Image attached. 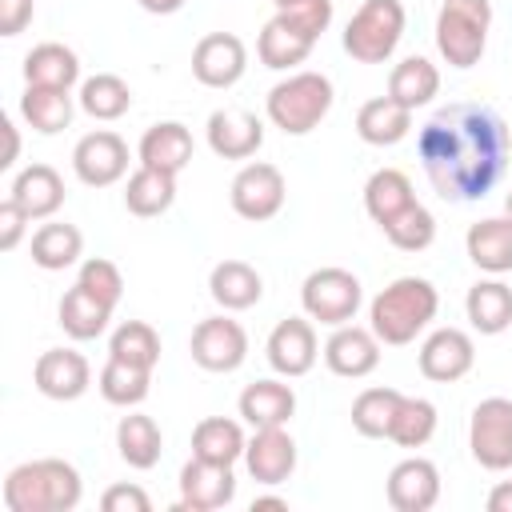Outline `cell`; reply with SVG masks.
Returning a JSON list of instances; mask_svg holds the SVG:
<instances>
[{
    "mask_svg": "<svg viewBox=\"0 0 512 512\" xmlns=\"http://www.w3.org/2000/svg\"><path fill=\"white\" fill-rule=\"evenodd\" d=\"M404 36V4L400 0H364L348 28H344V52L360 64H384Z\"/></svg>",
    "mask_w": 512,
    "mask_h": 512,
    "instance_id": "8992f818",
    "label": "cell"
},
{
    "mask_svg": "<svg viewBox=\"0 0 512 512\" xmlns=\"http://www.w3.org/2000/svg\"><path fill=\"white\" fill-rule=\"evenodd\" d=\"M244 468L256 484H284L296 472V440L284 432V424L276 428H256L248 448H244Z\"/></svg>",
    "mask_w": 512,
    "mask_h": 512,
    "instance_id": "2e32d148",
    "label": "cell"
},
{
    "mask_svg": "<svg viewBox=\"0 0 512 512\" xmlns=\"http://www.w3.org/2000/svg\"><path fill=\"white\" fill-rule=\"evenodd\" d=\"M464 312L480 336H500L512 328V288L504 280H480L464 296Z\"/></svg>",
    "mask_w": 512,
    "mask_h": 512,
    "instance_id": "83f0119b",
    "label": "cell"
},
{
    "mask_svg": "<svg viewBox=\"0 0 512 512\" xmlns=\"http://www.w3.org/2000/svg\"><path fill=\"white\" fill-rule=\"evenodd\" d=\"M80 108L92 120H120L132 108V88L112 72H96L80 84Z\"/></svg>",
    "mask_w": 512,
    "mask_h": 512,
    "instance_id": "ab89813d",
    "label": "cell"
},
{
    "mask_svg": "<svg viewBox=\"0 0 512 512\" xmlns=\"http://www.w3.org/2000/svg\"><path fill=\"white\" fill-rule=\"evenodd\" d=\"M56 316H60V328H64L72 340H96V336L108 328V320H112V304H104V300H96L88 288L72 284V288L60 296Z\"/></svg>",
    "mask_w": 512,
    "mask_h": 512,
    "instance_id": "1f68e13d",
    "label": "cell"
},
{
    "mask_svg": "<svg viewBox=\"0 0 512 512\" xmlns=\"http://www.w3.org/2000/svg\"><path fill=\"white\" fill-rule=\"evenodd\" d=\"M272 508H276V512H284V508H288V500H284V496H256V500H252V512H272Z\"/></svg>",
    "mask_w": 512,
    "mask_h": 512,
    "instance_id": "f5cc1de1",
    "label": "cell"
},
{
    "mask_svg": "<svg viewBox=\"0 0 512 512\" xmlns=\"http://www.w3.org/2000/svg\"><path fill=\"white\" fill-rule=\"evenodd\" d=\"M432 432H436V404L424 396H404L388 440H396L400 448H424L432 440Z\"/></svg>",
    "mask_w": 512,
    "mask_h": 512,
    "instance_id": "b9f144b4",
    "label": "cell"
},
{
    "mask_svg": "<svg viewBox=\"0 0 512 512\" xmlns=\"http://www.w3.org/2000/svg\"><path fill=\"white\" fill-rule=\"evenodd\" d=\"M436 92H440V72H436V64L424 60V56L400 60V64L392 68V76H388V96L400 100V104H408L412 112H416L420 104H428Z\"/></svg>",
    "mask_w": 512,
    "mask_h": 512,
    "instance_id": "8d00e7d4",
    "label": "cell"
},
{
    "mask_svg": "<svg viewBox=\"0 0 512 512\" xmlns=\"http://www.w3.org/2000/svg\"><path fill=\"white\" fill-rule=\"evenodd\" d=\"M488 28H492L488 0H444L436 16V48L452 68H472L488 48Z\"/></svg>",
    "mask_w": 512,
    "mask_h": 512,
    "instance_id": "5b68a950",
    "label": "cell"
},
{
    "mask_svg": "<svg viewBox=\"0 0 512 512\" xmlns=\"http://www.w3.org/2000/svg\"><path fill=\"white\" fill-rule=\"evenodd\" d=\"M72 172L88 188H108L128 172V144L108 128L88 132L72 148Z\"/></svg>",
    "mask_w": 512,
    "mask_h": 512,
    "instance_id": "8fae6325",
    "label": "cell"
},
{
    "mask_svg": "<svg viewBox=\"0 0 512 512\" xmlns=\"http://www.w3.org/2000/svg\"><path fill=\"white\" fill-rule=\"evenodd\" d=\"M100 508H104V512H148L152 500H148V492L136 488V484H112V488L100 496Z\"/></svg>",
    "mask_w": 512,
    "mask_h": 512,
    "instance_id": "7dc6e473",
    "label": "cell"
},
{
    "mask_svg": "<svg viewBox=\"0 0 512 512\" xmlns=\"http://www.w3.org/2000/svg\"><path fill=\"white\" fill-rule=\"evenodd\" d=\"M76 284L80 288H88L96 300H104V304H120V296H124V276H120V268L112 264V260H104V256H92V260H84L80 264V276H76Z\"/></svg>",
    "mask_w": 512,
    "mask_h": 512,
    "instance_id": "ee69618b",
    "label": "cell"
},
{
    "mask_svg": "<svg viewBox=\"0 0 512 512\" xmlns=\"http://www.w3.org/2000/svg\"><path fill=\"white\" fill-rule=\"evenodd\" d=\"M332 108V80L324 72H292L288 80L272 84L264 112L284 136H308Z\"/></svg>",
    "mask_w": 512,
    "mask_h": 512,
    "instance_id": "277c9868",
    "label": "cell"
},
{
    "mask_svg": "<svg viewBox=\"0 0 512 512\" xmlns=\"http://www.w3.org/2000/svg\"><path fill=\"white\" fill-rule=\"evenodd\" d=\"M280 16H284L296 32H304V36L320 40V36H324V28L332 24V0H296L292 8H280Z\"/></svg>",
    "mask_w": 512,
    "mask_h": 512,
    "instance_id": "f6af8a7d",
    "label": "cell"
},
{
    "mask_svg": "<svg viewBox=\"0 0 512 512\" xmlns=\"http://www.w3.org/2000/svg\"><path fill=\"white\" fill-rule=\"evenodd\" d=\"M32 220H48V216H56L60 212V204H64V180H60V172L52 168V164H28L16 180H12V192H8Z\"/></svg>",
    "mask_w": 512,
    "mask_h": 512,
    "instance_id": "cb8c5ba5",
    "label": "cell"
},
{
    "mask_svg": "<svg viewBox=\"0 0 512 512\" xmlns=\"http://www.w3.org/2000/svg\"><path fill=\"white\" fill-rule=\"evenodd\" d=\"M504 216L512 220V188H508V196H504Z\"/></svg>",
    "mask_w": 512,
    "mask_h": 512,
    "instance_id": "db71d44e",
    "label": "cell"
},
{
    "mask_svg": "<svg viewBox=\"0 0 512 512\" xmlns=\"http://www.w3.org/2000/svg\"><path fill=\"white\" fill-rule=\"evenodd\" d=\"M264 356H268L272 372H280V376H288V380L312 372V364H316V356H320L312 320H308V316H288V320H280V324L272 328L268 344H264Z\"/></svg>",
    "mask_w": 512,
    "mask_h": 512,
    "instance_id": "5bb4252c",
    "label": "cell"
},
{
    "mask_svg": "<svg viewBox=\"0 0 512 512\" xmlns=\"http://www.w3.org/2000/svg\"><path fill=\"white\" fill-rule=\"evenodd\" d=\"M0 132H4V140H8V148H4V160H0V168H12L16 164V156H20V132H16V124L4 116L0 120Z\"/></svg>",
    "mask_w": 512,
    "mask_h": 512,
    "instance_id": "681fc988",
    "label": "cell"
},
{
    "mask_svg": "<svg viewBox=\"0 0 512 512\" xmlns=\"http://www.w3.org/2000/svg\"><path fill=\"white\" fill-rule=\"evenodd\" d=\"M176 200V176L172 172H160V168H136L128 176V188H124V208L140 220H152L160 212H168Z\"/></svg>",
    "mask_w": 512,
    "mask_h": 512,
    "instance_id": "4dcf8cb0",
    "label": "cell"
},
{
    "mask_svg": "<svg viewBox=\"0 0 512 512\" xmlns=\"http://www.w3.org/2000/svg\"><path fill=\"white\" fill-rule=\"evenodd\" d=\"M476 364V348L472 336L460 328H436L424 344H420V372L432 384H456L460 376H468Z\"/></svg>",
    "mask_w": 512,
    "mask_h": 512,
    "instance_id": "9a60e30c",
    "label": "cell"
},
{
    "mask_svg": "<svg viewBox=\"0 0 512 512\" xmlns=\"http://www.w3.org/2000/svg\"><path fill=\"white\" fill-rule=\"evenodd\" d=\"M264 144V124L260 116L244 108H216L208 116V148L224 160H248Z\"/></svg>",
    "mask_w": 512,
    "mask_h": 512,
    "instance_id": "d6986e66",
    "label": "cell"
},
{
    "mask_svg": "<svg viewBox=\"0 0 512 512\" xmlns=\"http://www.w3.org/2000/svg\"><path fill=\"white\" fill-rule=\"evenodd\" d=\"M188 352L204 372H236L248 356V332L232 316H208L192 328Z\"/></svg>",
    "mask_w": 512,
    "mask_h": 512,
    "instance_id": "30bf717a",
    "label": "cell"
},
{
    "mask_svg": "<svg viewBox=\"0 0 512 512\" xmlns=\"http://www.w3.org/2000/svg\"><path fill=\"white\" fill-rule=\"evenodd\" d=\"M20 116L28 120V128L52 136V132H64L72 124V96L68 88H36L28 84L24 96H20Z\"/></svg>",
    "mask_w": 512,
    "mask_h": 512,
    "instance_id": "d590c367",
    "label": "cell"
},
{
    "mask_svg": "<svg viewBox=\"0 0 512 512\" xmlns=\"http://www.w3.org/2000/svg\"><path fill=\"white\" fill-rule=\"evenodd\" d=\"M440 500V472L424 456H408L388 472V504L396 512H428Z\"/></svg>",
    "mask_w": 512,
    "mask_h": 512,
    "instance_id": "ac0fdd59",
    "label": "cell"
},
{
    "mask_svg": "<svg viewBox=\"0 0 512 512\" xmlns=\"http://www.w3.org/2000/svg\"><path fill=\"white\" fill-rule=\"evenodd\" d=\"M312 48H316V40H312V36H304V32H296L280 12L260 28V40H256L260 64H264V68H276V72L304 64V60L312 56Z\"/></svg>",
    "mask_w": 512,
    "mask_h": 512,
    "instance_id": "4316f807",
    "label": "cell"
},
{
    "mask_svg": "<svg viewBox=\"0 0 512 512\" xmlns=\"http://www.w3.org/2000/svg\"><path fill=\"white\" fill-rule=\"evenodd\" d=\"M140 8L152 12V16H172V12L184 8V0H140Z\"/></svg>",
    "mask_w": 512,
    "mask_h": 512,
    "instance_id": "816d5d0a",
    "label": "cell"
},
{
    "mask_svg": "<svg viewBox=\"0 0 512 512\" xmlns=\"http://www.w3.org/2000/svg\"><path fill=\"white\" fill-rule=\"evenodd\" d=\"M100 396L116 408H136L148 400L152 392V368H136V364H124V360H112L100 368Z\"/></svg>",
    "mask_w": 512,
    "mask_h": 512,
    "instance_id": "74e56055",
    "label": "cell"
},
{
    "mask_svg": "<svg viewBox=\"0 0 512 512\" xmlns=\"http://www.w3.org/2000/svg\"><path fill=\"white\" fill-rule=\"evenodd\" d=\"M248 440H244V428L228 416H208L192 428V456L200 460H216V464H236L244 456Z\"/></svg>",
    "mask_w": 512,
    "mask_h": 512,
    "instance_id": "e575fe53",
    "label": "cell"
},
{
    "mask_svg": "<svg viewBox=\"0 0 512 512\" xmlns=\"http://www.w3.org/2000/svg\"><path fill=\"white\" fill-rule=\"evenodd\" d=\"M240 416L252 424V428H276V424H288L292 412H296V392L284 384V380H256L240 392Z\"/></svg>",
    "mask_w": 512,
    "mask_h": 512,
    "instance_id": "484cf974",
    "label": "cell"
},
{
    "mask_svg": "<svg viewBox=\"0 0 512 512\" xmlns=\"http://www.w3.org/2000/svg\"><path fill=\"white\" fill-rule=\"evenodd\" d=\"M84 496V480L68 460L44 456L16 464L4 476V508L8 512H72Z\"/></svg>",
    "mask_w": 512,
    "mask_h": 512,
    "instance_id": "3957f363",
    "label": "cell"
},
{
    "mask_svg": "<svg viewBox=\"0 0 512 512\" xmlns=\"http://www.w3.org/2000/svg\"><path fill=\"white\" fill-rule=\"evenodd\" d=\"M360 300H364V288H360V280L348 268H316L300 284L304 316L308 320H320V324H332V328L352 324Z\"/></svg>",
    "mask_w": 512,
    "mask_h": 512,
    "instance_id": "52a82bcc",
    "label": "cell"
},
{
    "mask_svg": "<svg viewBox=\"0 0 512 512\" xmlns=\"http://www.w3.org/2000/svg\"><path fill=\"white\" fill-rule=\"evenodd\" d=\"M408 204H416V192H412V180L400 172V168H376L364 184V208L368 216L384 228L392 216H400Z\"/></svg>",
    "mask_w": 512,
    "mask_h": 512,
    "instance_id": "d6a6232c",
    "label": "cell"
},
{
    "mask_svg": "<svg viewBox=\"0 0 512 512\" xmlns=\"http://www.w3.org/2000/svg\"><path fill=\"white\" fill-rule=\"evenodd\" d=\"M24 80L36 88H68L72 92V84L80 80V60L68 44L44 40L24 56Z\"/></svg>",
    "mask_w": 512,
    "mask_h": 512,
    "instance_id": "f1b7e54d",
    "label": "cell"
},
{
    "mask_svg": "<svg viewBox=\"0 0 512 512\" xmlns=\"http://www.w3.org/2000/svg\"><path fill=\"white\" fill-rule=\"evenodd\" d=\"M384 236H388V244L400 248V252H424V248L436 240V216L416 200V204H408L400 216H392V220L384 224Z\"/></svg>",
    "mask_w": 512,
    "mask_h": 512,
    "instance_id": "7bdbcfd3",
    "label": "cell"
},
{
    "mask_svg": "<svg viewBox=\"0 0 512 512\" xmlns=\"http://www.w3.org/2000/svg\"><path fill=\"white\" fill-rule=\"evenodd\" d=\"M324 364L344 380H360V376L376 372V364H380L376 332L372 328H356V324H340L324 344Z\"/></svg>",
    "mask_w": 512,
    "mask_h": 512,
    "instance_id": "ffe728a7",
    "label": "cell"
},
{
    "mask_svg": "<svg viewBox=\"0 0 512 512\" xmlns=\"http://www.w3.org/2000/svg\"><path fill=\"white\" fill-rule=\"evenodd\" d=\"M488 512H512V480H500L488 492Z\"/></svg>",
    "mask_w": 512,
    "mask_h": 512,
    "instance_id": "f907efd6",
    "label": "cell"
},
{
    "mask_svg": "<svg viewBox=\"0 0 512 512\" xmlns=\"http://www.w3.org/2000/svg\"><path fill=\"white\" fill-rule=\"evenodd\" d=\"M28 224H32V216H28L12 196L0 200V248H4V252H12V248L24 240Z\"/></svg>",
    "mask_w": 512,
    "mask_h": 512,
    "instance_id": "bcb514c9",
    "label": "cell"
},
{
    "mask_svg": "<svg viewBox=\"0 0 512 512\" xmlns=\"http://www.w3.org/2000/svg\"><path fill=\"white\" fill-rule=\"evenodd\" d=\"M408 132H412V108L400 104V100H392V96H376V100L360 104V112H356V136L364 144L392 148Z\"/></svg>",
    "mask_w": 512,
    "mask_h": 512,
    "instance_id": "7402d4cb",
    "label": "cell"
},
{
    "mask_svg": "<svg viewBox=\"0 0 512 512\" xmlns=\"http://www.w3.org/2000/svg\"><path fill=\"white\" fill-rule=\"evenodd\" d=\"M416 152L436 196L452 204H468V200H484L500 184L508 168L512 136L496 108L460 100L436 108L424 120L416 136Z\"/></svg>",
    "mask_w": 512,
    "mask_h": 512,
    "instance_id": "6da1fadb",
    "label": "cell"
},
{
    "mask_svg": "<svg viewBox=\"0 0 512 512\" xmlns=\"http://www.w3.org/2000/svg\"><path fill=\"white\" fill-rule=\"evenodd\" d=\"M84 252V236L76 224H64V220H48L32 232V264L44 268V272H64L80 260Z\"/></svg>",
    "mask_w": 512,
    "mask_h": 512,
    "instance_id": "f546056e",
    "label": "cell"
},
{
    "mask_svg": "<svg viewBox=\"0 0 512 512\" xmlns=\"http://www.w3.org/2000/svg\"><path fill=\"white\" fill-rule=\"evenodd\" d=\"M284 196H288V184H284V172L276 164H244L236 176H232V188H228V200H232V212L240 220H252V224H264L272 220L280 208H284Z\"/></svg>",
    "mask_w": 512,
    "mask_h": 512,
    "instance_id": "9c48e42d",
    "label": "cell"
},
{
    "mask_svg": "<svg viewBox=\"0 0 512 512\" xmlns=\"http://www.w3.org/2000/svg\"><path fill=\"white\" fill-rule=\"evenodd\" d=\"M208 292H212V300H216L224 312H244V308L260 304L264 280H260V272H256L252 264H244V260H220V264L212 268V276H208Z\"/></svg>",
    "mask_w": 512,
    "mask_h": 512,
    "instance_id": "d4e9b609",
    "label": "cell"
},
{
    "mask_svg": "<svg viewBox=\"0 0 512 512\" xmlns=\"http://www.w3.org/2000/svg\"><path fill=\"white\" fill-rule=\"evenodd\" d=\"M108 356L136 364V368H156L160 364V336L144 320H124L108 340Z\"/></svg>",
    "mask_w": 512,
    "mask_h": 512,
    "instance_id": "60d3db41",
    "label": "cell"
},
{
    "mask_svg": "<svg viewBox=\"0 0 512 512\" xmlns=\"http://www.w3.org/2000/svg\"><path fill=\"white\" fill-rule=\"evenodd\" d=\"M272 4H276V8H292L296 0H272Z\"/></svg>",
    "mask_w": 512,
    "mask_h": 512,
    "instance_id": "11a10c76",
    "label": "cell"
},
{
    "mask_svg": "<svg viewBox=\"0 0 512 512\" xmlns=\"http://www.w3.org/2000/svg\"><path fill=\"white\" fill-rule=\"evenodd\" d=\"M140 164L160 168V172H184L192 160V132L180 120H160L140 136Z\"/></svg>",
    "mask_w": 512,
    "mask_h": 512,
    "instance_id": "603a6c76",
    "label": "cell"
},
{
    "mask_svg": "<svg viewBox=\"0 0 512 512\" xmlns=\"http://www.w3.org/2000/svg\"><path fill=\"white\" fill-rule=\"evenodd\" d=\"M232 496H236L232 464L192 456L180 468V504H176L180 512H216V508L232 504Z\"/></svg>",
    "mask_w": 512,
    "mask_h": 512,
    "instance_id": "7c38bea8",
    "label": "cell"
},
{
    "mask_svg": "<svg viewBox=\"0 0 512 512\" xmlns=\"http://www.w3.org/2000/svg\"><path fill=\"white\" fill-rule=\"evenodd\" d=\"M464 248L480 272H492V276L512 272V220L508 216L476 220L464 236Z\"/></svg>",
    "mask_w": 512,
    "mask_h": 512,
    "instance_id": "44dd1931",
    "label": "cell"
},
{
    "mask_svg": "<svg viewBox=\"0 0 512 512\" xmlns=\"http://www.w3.org/2000/svg\"><path fill=\"white\" fill-rule=\"evenodd\" d=\"M32 24V0H0V36H20Z\"/></svg>",
    "mask_w": 512,
    "mask_h": 512,
    "instance_id": "c3c4849f",
    "label": "cell"
},
{
    "mask_svg": "<svg viewBox=\"0 0 512 512\" xmlns=\"http://www.w3.org/2000/svg\"><path fill=\"white\" fill-rule=\"evenodd\" d=\"M468 448H472V460L488 472H508L512 468V400L488 396L472 408Z\"/></svg>",
    "mask_w": 512,
    "mask_h": 512,
    "instance_id": "ba28073f",
    "label": "cell"
},
{
    "mask_svg": "<svg viewBox=\"0 0 512 512\" xmlns=\"http://www.w3.org/2000/svg\"><path fill=\"white\" fill-rule=\"evenodd\" d=\"M32 380H36L40 396H48V400H80L92 384V368L72 348H48V352H40Z\"/></svg>",
    "mask_w": 512,
    "mask_h": 512,
    "instance_id": "e0dca14e",
    "label": "cell"
},
{
    "mask_svg": "<svg viewBox=\"0 0 512 512\" xmlns=\"http://www.w3.org/2000/svg\"><path fill=\"white\" fill-rule=\"evenodd\" d=\"M116 448H120V460L128 468H140L148 472L156 460H160V448H164V436H160V424L144 412H132L116 424Z\"/></svg>",
    "mask_w": 512,
    "mask_h": 512,
    "instance_id": "836d02e7",
    "label": "cell"
},
{
    "mask_svg": "<svg viewBox=\"0 0 512 512\" xmlns=\"http://www.w3.org/2000/svg\"><path fill=\"white\" fill-rule=\"evenodd\" d=\"M400 400H404V392H396V388H364V392L352 400V428H356L360 436H368V440L388 436Z\"/></svg>",
    "mask_w": 512,
    "mask_h": 512,
    "instance_id": "f35d334b",
    "label": "cell"
},
{
    "mask_svg": "<svg viewBox=\"0 0 512 512\" xmlns=\"http://www.w3.org/2000/svg\"><path fill=\"white\" fill-rule=\"evenodd\" d=\"M248 68V48L232 32H208L192 48V76L204 88H232Z\"/></svg>",
    "mask_w": 512,
    "mask_h": 512,
    "instance_id": "4fadbf2b",
    "label": "cell"
},
{
    "mask_svg": "<svg viewBox=\"0 0 512 512\" xmlns=\"http://www.w3.org/2000/svg\"><path fill=\"white\" fill-rule=\"evenodd\" d=\"M436 308H440V292L432 280L424 276H400L392 280L388 288L376 292L372 308H368V328L376 332L380 344H412L432 320H436Z\"/></svg>",
    "mask_w": 512,
    "mask_h": 512,
    "instance_id": "7a4b0ae2",
    "label": "cell"
}]
</instances>
